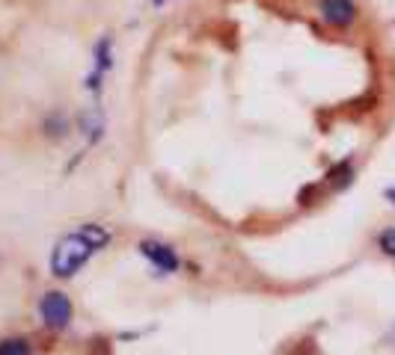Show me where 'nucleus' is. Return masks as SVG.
<instances>
[{"mask_svg": "<svg viewBox=\"0 0 395 355\" xmlns=\"http://www.w3.org/2000/svg\"><path fill=\"white\" fill-rule=\"evenodd\" d=\"M110 243V231L102 225H80L75 234H65L57 240L54 246V255H51V273L57 278H69L75 276L80 266H84L92 252H98L102 246Z\"/></svg>", "mask_w": 395, "mask_h": 355, "instance_id": "obj_1", "label": "nucleus"}, {"mask_svg": "<svg viewBox=\"0 0 395 355\" xmlns=\"http://www.w3.org/2000/svg\"><path fill=\"white\" fill-rule=\"evenodd\" d=\"M39 317H42V323L48 329H65L72 323V317H75V308H72V302L65 293H45L39 299Z\"/></svg>", "mask_w": 395, "mask_h": 355, "instance_id": "obj_2", "label": "nucleus"}, {"mask_svg": "<svg viewBox=\"0 0 395 355\" xmlns=\"http://www.w3.org/2000/svg\"><path fill=\"white\" fill-rule=\"evenodd\" d=\"M318 15L330 27H351L357 21V4L354 0H318Z\"/></svg>", "mask_w": 395, "mask_h": 355, "instance_id": "obj_3", "label": "nucleus"}, {"mask_svg": "<svg viewBox=\"0 0 395 355\" xmlns=\"http://www.w3.org/2000/svg\"><path fill=\"white\" fill-rule=\"evenodd\" d=\"M137 249L161 269V273H175V269H178V258H175V252H173L170 246L155 243V240H143Z\"/></svg>", "mask_w": 395, "mask_h": 355, "instance_id": "obj_4", "label": "nucleus"}, {"mask_svg": "<svg viewBox=\"0 0 395 355\" xmlns=\"http://www.w3.org/2000/svg\"><path fill=\"white\" fill-rule=\"evenodd\" d=\"M0 355H30V344L24 337H9V341H0Z\"/></svg>", "mask_w": 395, "mask_h": 355, "instance_id": "obj_5", "label": "nucleus"}, {"mask_svg": "<svg viewBox=\"0 0 395 355\" xmlns=\"http://www.w3.org/2000/svg\"><path fill=\"white\" fill-rule=\"evenodd\" d=\"M381 249L386 252V255L395 258V228H386V231L381 234Z\"/></svg>", "mask_w": 395, "mask_h": 355, "instance_id": "obj_6", "label": "nucleus"}, {"mask_svg": "<svg viewBox=\"0 0 395 355\" xmlns=\"http://www.w3.org/2000/svg\"><path fill=\"white\" fill-rule=\"evenodd\" d=\"M152 4H155V6H163V4H167V0H152Z\"/></svg>", "mask_w": 395, "mask_h": 355, "instance_id": "obj_7", "label": "nucleus"}]
</instances>
